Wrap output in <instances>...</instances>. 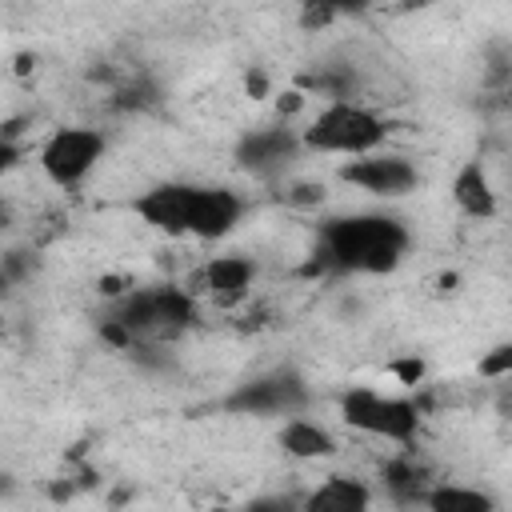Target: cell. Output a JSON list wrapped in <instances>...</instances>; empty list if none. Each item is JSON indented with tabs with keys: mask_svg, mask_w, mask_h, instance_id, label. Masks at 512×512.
Here are the masks:
<instances>
[{
	"mask_svg": "<svg viewBox=\"0 0 512 512\" xmlns=\"http://www.w3.org/2000/svg\"><path fill=\"white\" fill-rule=\"evenodd\" d=\"M276 440H280V448H284L292 460H300V464L332 460V456L340 452V440H336V432H332L328 424L312 420L308 412L284 416V420H280V432H276Z\"/></svg>",
	"mask_w": 512,
	"mask_h": 512,
	"instance_id": "cell-11",
	"label": "cell"
},
{
	"mask_svg": "<svg viewBox=\"0 0 512 512\" xmlns=\"http://www.w3.org/2000/svg\"><path fill=\"white\" fill-rule=\"evenodd\" d=\"M448 196H452L456 212L468 220H496V212H500V192H496V184L480 160H464L452 172Z\"/></svg>",
	"mask_w": 512,
	"mask_h": 512,
	"instance_id": "cell-10",
	"label": "cell"
},
{
	"mask_svg": "<svg viewBox=\"0 0 512 512\" xmlns=\"http://www.w3.org/2000/svg\"><path fill=\"white\" fill-rule=\"evenodd\" d=\"M304 152V140H300V128L284 116L268 120V124H256V128H244L240 140L232 144V160L236 168H244L248 176L256 180H276L284 176Z\"/></svg>",
	"mask_w": 512,
	"mask_h": 512,
	"instance_id": "cell-6",
	"label": "cell"
},
{
	"mask_svg": "<svg viewBox=\"0 0 512 512\" xmlns=\"http://www.w3.org/2000/svg\"><path fill=\"white\" fill-rule=\"evenodd\" d=\"M132 212L140 216V224H148L160 236L212 244L240 228V220L248 216V200L228 184L160 180L132 200Z\"/></svg>",
	"mask_w": 512,
	"mask_h": 512,
	"instance_id": "cell-1",
	"label": "cell"
},
{
	"mask_svg": "<svg viewBox=\"0 0 512 512\" xmlns=\"http://www.w3.org/2000/svg\"><path fill=\"white\" fill-rule=\"evenodd\" d=\"M308 24H332L340 16H364L376 0H296Z\"/></svg>",
	"mask_w": 512,
	"mask_h": 512,
	"instance_id": "cell-14",
	"label": "cell"
},
{
	"mask_svg": "<svg viewBox=\"0 0 512 512\" xmlns=\"http://www.w3.org/2000/svg\"><path fill=\"white\" fill-rule=\"evenodd\" d=\"M412 228L392 212L328 216L316 232L312 268L332 276H388L408 260Z\"/></svg>",
	"mask_w": 512,
	"mask_h": 512,
	"instance_id": "cell-2",
	"label": "cell"
},
{
	"mask_svg": "<svg viewBox=\"0 0 512 512\" xmlns=\"http://www.w3.org/2000/svg\"><path fill=\"white\" fill-rule=\"evenodd\" d=\"M388 136H392L388 116L380 108L364 104L360 96L324 100L300 124V140H304V152L308 156H340V160H352V156H364V152L384 148Z\"/></svg>",
	"mask_w": 512,
	"mask_h": 512,
	"instance_id": "cell-3",
	"label": "cell"
},
{
	"mask_svg": "<svg viewBox=\"0 0 512 512\" xmlns=\"http://www.w3.org/2000/svg\"><path fill=\"white\" fill-rule=\"evenodd\" d=\"M256 260L252 256H244V252H216V256H208L204 264H200V288L196 292H204L208 300H216V304H240V300H248V292H252V284H256Z\"/></svg>",
	"mask_w": 512,
	"mask_h": 512,
	"instance_id": "cell-9",
	"label": "cell"
},
{
	"mask_svg": "<svg viewBox=\"0 0 512 512\" xmlns=\"http://www.w3.org/2000/svg\"><path fill=\"white\" fill-rule=\"evenodd\" d=\"M340 180L348 188L372 196V200H404V196H412L420 188V168L404 152L376 148V152L340 160Z\"/></svg>",
	"mask_w": 512,
	"mask_h": 512,
	"instance_id": "cell-8",
	"label": "cell"
},
{
	"mask_svg": "<svg viewBox=\"0 0 512 512\" xmlns=\"http://www.w3.org/2000/svg\"><path fill=\"white\" fill-rule=\"evenodd\" d=\"M372 500H376V496H372L368 480H356V476H344V472L324 476L312 492L300 496V504H304L308 512H360V508H368Z\"/></svg>",
	"mask_w": 512,
	"mask_h": 512,
	"instance_id": "cell-12",
	"label": "cell"
},
{
	"mask_svg": "<svg viewBox=\"0 0 512 512\" xmlns=\"http://www.w3.org/2000/svg\"><path fill=\"white\" fill-rule=\"evenodd\" d=\"M340 420L380 444H396V448H412L420 440V404L404 392H380L368 384H356L340 396Z\"/></svg>",
	"mask_w": 512,
	"mask_h": 512,
	"instance_id": "cell-4",
	"label": "cell"
},
{
	"mask_svg": "<svg viewBox=\"0 0 512 512\" xmlns=\"http://www.w3.org/2000/svg\"><path fill=\"white\" fill-rule=\"evenodd\" d=\"M480 376L488 380H512V344H500L480 356Z\"/></svg>",
	"mask_w": 512,
	"mask_h": 512,
	"instance_id": "cell-15",
	"label": "cell"
},
{
	"mask_svg": "<svg viewBox=\"0 0 512 512\" xmlns=\"http://www.w3.org/2000/svg\"><path fill=\"white\" fill-rule=\"evenodd\" d=\"M308 404H312V392H308L304 376H296L288 368L260 372V376L236 384V392L224 400L228 412H236V416H260V420H284V416L308 412Z\"/></svg>",
	"mask_w": 512,
	"mask_h": 512,
	"instance_id": "cell-7",
	"label": "cell"
},
{
	"mask_svg": "<svg viewBox=\"0 0 512 512\" xmlns=\"http://www.w3.org/2000/svg\"><path fill=\"white\" fill-rule=\"evenodd\" d=\"M104 156H108L104 128H96V124H60L40 140L36 168L52 188L72 192L100 168Z\"/></svg>",
	"mask_w": 512,
	"mask_h": 512,
	"instance_id": "cell-5",
	"label": "cell"
},
{
	"mask_svg": "<svg viewBox=\"0 0 512 512\" xmlns=\"http://www.w3.org/2000/svg\"><path fill=\"white\" fill-rule=\"evenodd\" d=\"M424 508L436 512H488L496 508V496L484 492L480 484H460V480H432L420 496Z\"/></svg>",
	"mask_w": 512,
	"mask_h": 512,
	"instance_id": "cell-13",
	"label": "cell"
}]
</instances>
